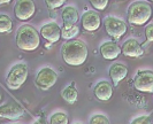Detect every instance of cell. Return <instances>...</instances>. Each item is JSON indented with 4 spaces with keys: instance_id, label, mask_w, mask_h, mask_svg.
<instances>
[{
    "instance_id": "6da1fadb",
    "label": "cell",
    "mask_w": 153,
    "mask_h": 124,
    "mask_svg": "<svg viewBox=\"0 0 153 124\" xmlns=\"http://www.w3.org/2000/svg\"><path fill=\"white\" fill-rule=\"evenodd\" d=\"M88 46L84 41L78 39L67 40L61 46V56L68 66H82L88 58Z\"/></svg>"
},
{
    "instance_id": "7a4b0ae2",
    "label": "cell",
    "mask_w": 153,
    "mask_h": 124,
    "mask_svg": "<svg viewBox=\"0 0 153 124\" xmlns=\"http://www.w3.org/2000/svg\"><path fill=\"white\" fill-rule=\"evenodd\" d=\"M40 44L38 31L30 24H23L16 32V45L22 51H35Z\"/></svg>"
},
{
    "instance_id": "3957f363",
    "label": "cell",
    "mask_w": 153,
    "mask_h": 124,
    "mask_svg": "<svg viewBox=\"0 0 153 124\" xmlns=\"http://www.w3.org/2000/svg\"><path fill=\"white\" fill-rule=\"evenodd\" d=\"M152 16V6L145 1L132 2L128 8V21L134 25H144Z\"/></svg>"
},
{
    "instance_id": "277c9868",
    "label": "cell",
    "mask_w": 153,
    "mask_h": 124,
    "mask_svg": "<svg viewBox=\"0 0 153 124\" xmlns=\"http://www.w3.org/2000/svg\"><path fill=\"white\" fill-rule=\"evenodd\" d=\"M28 78V67L24 63L15 64L8 72L6 83L10 90H17L24 84Z\"/></svg>"
},
{
    "instance_id": "5b68a950",
    "label": "cell",
    "mask_w": 153,
    "mask_h": 124,
    "mask_svg": "<svg viewBox=\"0 0 153 124\" xmlns=\"http://www.w3.org/2000/svg\"><path fill=\"white\" fill-rule=\"evenodd\" d=\"M104 25H105L106 32L114 39H120L127 32L126 22L114 16H107L104 21Z\"/></svg>"
},
{
    "instance_id": "8992f818",
    "label": "cell",
    "mask_w": 153,
    "mask_h": 124,
    "mask_svg": "<svg viewBox=\"0 0 153 124\" xmlns=\"http://www.w3.org/2000/svg\"><path fill=\"white\" fill-rule=\"evenodd\" d=\"M134 86L139 92H153V71L152 70H140L138 71L134 79Z\"/></svg>"
},
{
    "instance_id": "52a82bcc",
    "label": "cell",
    "mask_w": 153,
    "mask_h": 124,
    "mask_svg": "<svg viewBox=\"0 0 153 124\" xmlns=\"http://www.w3.org/2000/svg\"><path fill=\"white\" fill-rule=\"evenodd\" d=\"M58 74L50 67H45L36 76V85L42 90H48L56 83Z\"/></svg>"
},
{
    "instance_id": "ba28073f",
    "label": "cell",
    "mask_w": 153,
    "mask_h": 124,
    "mask_svg": "<svg viewBox=\"0 0 153 124\" xmlns=\"http://www.w3.org/2000/svg\"><path fill=\"white\" fill-rule=\"evenodd\" d=\"M36 12V5L31 0H20L14 6V14L20 21H28Z\"/></svg>"
},
{
    "instance_id": "9c48e42d",
    "label": "cell",
    "mask_w": 153,
    "mask_h": 124,
    "mask_svg": "<svg viewBox=\"0 0 153 124\" xmlns=\"http://www.w3.org/2000/svg\"><path fill=\"white\" fill-rule=\"evenodd\" d=\"M100 15L94 10H89L82 15V27L88 32H94L100 28Z\"/></svg>"
},
{
    "instance_id": "30bf717a",
    "label": "cell",
    "mask_w": 153,
    "mask_h": 124,
    "mask_svg": "<svg viewBox=\"0 0 153 124\" xmlns=\"http://www.w3.org/2000/svg\"><path fill=\"white\" fill-rule=\"evenodd\" d=\"M40 35L42 37L50 41V43H56L61 38V30L60 25L55 22H50L42 27L40 29Z\"/></svg>"
},
{
    "instance_id": "8fae6325",
    "label": "cell",
    "mask_w": 153,
    "mask_h": 124,
    "mask_svg": "<svg viewBox=\"0 0 153 124\" xmlns=\"http://www.w3.org/2000/svg\"><path fill=\"white\" fill-rule=\"evenodd\" d=\"M24 109L14 102L7 103L2 107H0V118H7V120H17L24 115Z\"/></svg>"
},
{
    "instance_id": "7c38bea8",
    "label": "cell",
    "mask_w": 153,
    "mask_h": 124,
    "mask_svg": "<svg viewBox=\"0 0 153 124\" xmlns=\"http://www.w3.org/2000/svg\"><path fill=\"white\" fill-rule=\"evenodd\" d=\"M121 53L129 58H139L144 54V48L136 39H128L121 46Z\"/></svg>"
},
{
    "instance_id": "4fadbf2b",
    "label": "cell",
    "mask_w": 153,
    "mask_h": 124,
    "mask_svg": "<svg viewBox=\"0 0 153 124\" xmlns=\"http://www.w3.org/2000/svg\"><path fill=\"white\" fill-rule=\"evenodd\" d=\"M100 53L106 60H114L121 54V47L115 41H106L100 46Z\"/></svg>"
},
{
    "instance_id": "5bb4252c",
    "label": "cell",
    "mask_w": 153,
    "mask_h": 124,
    "mask_svg": "<svg viewBox=\"0 0 153 124\" xmlns=\"http://www.w3.org/2000/svg\"><path fill=\"white\" fill-rule=\"evenodd\" d=\"M93 93H94V95H96V98L98 100L108 101L113 95V87L108 82L101 80L96 85L94 90H93Z\"/></svg>"
},
{
    "instance_id": "9a60e30c",
    "label": "cell",
    "mask_w": 153,
    "mask_h": 124,
    "mask_svg": "<svg viewBox=\"0 0 153 124\" xmlns=\"http://www.w3.org/2000/svg\"><path fill=\"white\" fill-rule=\"evenodd\" d=\"M127 75H128V68L123 63H114L109 68V76L115 86L119 85V83L123 80Z\"/></svg>"
},
{
    "instance_id": "2e32d148",
    "label": "cell",
    "mask_w": 153,
    "mask_h": 124,
    "mask_svg": "<svg viewBox=\"0 0 153 124\" xmlns=\"http://www.w3.org/2000/svg\"><path fill=\"white\" fill-rule=\"evenodd\" d=\"M62 20H63V24H73L76 25V23L79 20V16L77 13L76 8L73 6H67L63 8L62 10Z\"/></svg>"
},
{
    "instance_id": "e0dca14e",
    "label": "cell",
    "mask_w": 153,
    "mask_h": 124,
    "mask_svg": "<svg viewBox=\"0 0 153 124\" xmlns=\"http://www.w3.org/2000/svg\"><path fill=\"white\" fill-rule=\"evenodd\" d=\"M60 30H61V38L67 39V40H71L73 38H75L79 32L78 27L73 24H63L62 28H60Z\"/></svg>"
},
{
    "instance_id": "ac0fdd59",
    "label": "cell",
    "mask_w": 153,
    "mask_h": 124,
    "mask_svg": "<svg viewBox=\"0 0 153 124\" xmlns=\"http://www.w3.org/2000/svg\"><path fill=\"white\" fill-rule=\"evenodd\" d=\"M74 84V83H73ZM67 86L66 89H63L61 92V97L63 98V100L68 103H74L76 102L77 98H78V93H77V90L75 89V86L73 85Z\"/></svg>"
},
{
    "instance_id": "d6986e66",
    "label": "cell",
    "mask_w": 153,
    "mask_h": 124,
    "mask_svg": "<svg viewBox=\"0 0 153 124\" xmlns=\"http://www.w3.org/2000/svg\"><path fill=\"white\" fill-rule=\"evenodd\" d=\"M13 28V22L10 20V17L5 14L0 15V33H6L10 32Z\"/></svg>"
},
{
    "instance_id": "ffe728a7",
    "label": "cell",
    "mask_w": 153,
    "mask_h": 124,
    "mask_svg": "<svg viewBox=\"0 0 153 124\" xmlns=\"http://www.w3.org/2000/svg\"><path fill=\"white\" fill-rule=\"evenodd\" d=\"M68 117L65 113H55L50 120V124H68Z\"/></svg>"
},
{
    "instance_id": "44dd1931",
    "label": "cell",
    "mask_w": 153,
    "mask_h": 124,
    "mask_svg": "<svg viewBox=\"0 0 153 124\" xmlns=\"http://www.w3.org/2000/svg\"><path fill=\"white\" fill-rule=\"evenodd\" d=\"M90 124H111L109 120L105 115H94L90 120Z\"/></svg>"
},
{
    "instance_id": "7402d4cb",
    "label": "cell",
    "mask_w": 153,
    "mask_h": 124,
    "mask_svg": "<svg viewBox=\"0 0 153 124\" xmlns=\"http://www.w3.org/2000/svg\"><path fill=\"white\" fill-rule=\"evenodd\" d=\"M91 6L97 10H104L107 7L108 0H91Z\"/></svg>"
},
{
    "instance_id": "603a6c76",
    "label": "cell",
    "mask_w": 153,
    "mask_h": 124,
    "mask_svg": "<svg viewBox=\"0 0 153 124\" xmlns=\"http://www.w3.org/2000/svg\"><path fill=\"white\" fill-rule=\"evenodd\" d=\"M66 1L65 0H47L46 1V6H47V8L48 9H55V8H59L61 7V6H63V4H65Z\"/></svg>"
},
{
    "instance_id": "cb8c5ba5",
    "label": "cell",
    "mask_w": 153,
    "mask_h": 124,
    "mask_svg": "<svg viewBox=\"0 0 153 124\" xmlns=\"http://www.w3.org/2000/svg\"><path fill=\"white\" fill-rule=\"evenodd\" d=\"M131 124H152V121H151V117L146 116V115H143V116H138L136 117Z\"/></svg>"
},
{
    "instance_id": "d4e9b609",
    "label": "cell",
    "mask_w": 153,
    "mask_h": 124,
    "mask_svg": "<svg viewBox=\"0 0 153 124\" xmlns=\"http://www.w3.org/2000/svg\"><path fill=\"white\" fill-rule=\"evenodd\" d=\"M145 36L149 41H152L153 40V24H152V22L147 24V27H146V29H145Z\"/></svg>"
},
{
    "instance_id": "484cf974",
    "label": "cell",
    "mask_w": 153,
    "mask_h": 124,
    "mask_svg": "<svg viewBox=\"0 0 153 124\" xmlns=\"http://www.w3.org/2000/svg\"><path fill=\"white\" fill-rule=\"evenodd\" d=\"M33 124H47V123H46V121H44V120H39V121H37L36 123Z\"/></svg>"
},
{
    "instance_id": "4316f807",
    "label": "cell",
    "mask_w": 153,
    "mask_h": 124,
    "mask_svg": "<svg viewBox=\"0 0 153 124\" xmlns=\"http://www.w3.org/2000/svg\"><path fill=\"white\" fill-rule=\"evenodd\" d=\"M2 4H9V0H2V1H0V5H2Z\"/></svg>"
},
{
    "instance_id": "83f0119b",
    "label": "cell",
    "mask_w": 153,
    "mask_h": 124,
    "mask_svg": "<svg viewBox=\"0 0 153 124\" xmlns=\"http://www.w3.org/2000/svg\"><path fill=\"white\" fill-rule=\"evenodd\" d=\"M0 101H1V94H0Z\"/></svg>"
},
{
    "instance_id": "f1b7e54d",
    "label": "cell",
    "mask_w": 153,
    "mask_h": 124,
    "mask_svg": "<svg viewBox=\"0 0 153 124\" xmlns=\"http://www.w3.org/2000/svg\"><path fill=\"white\" fill-rule=\"evenodd\" d=\"M13 124H19V123H13Z\"/></svg>"
},
{
    "instance_id": "f546056e",
    "label": "cell",
    "mask_w": 153,
    "mask_h": 124,
    "mask_svg": "<svg viewBox=\"0 0 153 124\" xmlns=\"http://www.w3.org/2000/svg\"><path fill=\"white\" fill-rule=\"evenodd\" d=\"M77 124H78V123H77Z\"/></svg>"
}]
</instances>
